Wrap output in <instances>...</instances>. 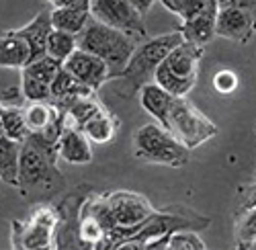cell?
Here are the masks:
<instances>
[{
  "label": "cell",
  "instance_id": "cell-1",
  "mask_svg": "<svg viewBox=\"0 0 256 250\" xmlns=\"http://www.w3.org/2000/svg\"><path fill=\"white\" fill-rule=\"evenodd\" d=\"M182 33L176 29L172 33H164L158 37H146L142 39L138 48L134 50L130 62L125 64L123 72L111 80L115 82V94L121 98H132L140 94V90L154 82L156 70L162 64V60L168 56V52L176 48L182 41Z\"/></svg>",
  "mask_w": 256,
  "mask_h": 250
},
{
  "label": "cell",
  "instance_id": "cell-2",
  "mask_svg": "<svg viewBox=\"0 0 256 250\" xmlns=\"http://www.w3.org/2000/svg\"><path fill=\"white\" fill-rule=\"evenodd\" d=\"M58 156L48 152L44 146L31 136L20 146V156H18V180L16 189L20 195H33L48 191L54 193L58 186L64 184V176L58 170Z\"/></svg>",
  "mask_w": 256,
  "mask_h": 250
},
{
  "label": "cell",
  "instance_id": "cell-3",
  "mask_svg": "<svg viewBox=\"0 0 256 250\" xmlns=\"http://www.w3.org/2000/svg\"><path fill=\"white\" fill-rule=\"evenodd\" d=\"M136 48H138L136 37L104 25L96 18H90L84 31L78 35V50L90 52L100 60H104L113 72V80L123 72Z\"/></svg>",
  "mask_w": 256,
  "mask_h": 250
},
{
  "label": "cell",
  "instance_id": "cell-4",
  "mask_svg": "<svg viewBox=\"0 0 256 250\" xmlns=\"http://www.w3.org/2000/svg\"><path fill=\"white\" fill-rule=\"evenodd\" d=\"M205 56V46L190 44L182 39L176 48L168 52L156 70L154 82L174 96H186L195 88L199 78V64Z\"/></svg>",
  "mask_w": 256,
  "mask_h": 250
},
{
  "label": "cell",
  "instance_id": "cell-5",
  "mask_svg": "<svg viewBox=\"0 0 256 250\" xmlns=\"http://www.w3.org/2000/svg\"><path fill=\"white\" fill-rule=\"evenodd\" d=\"M134 156L138 160L182 168L190 162V150L160 123H148L134 136Z\"/></svg>",
  "mask_w": 256,
  "mask_h": 250
},
{
  "label": "cell",
  "instance_id": "cell-6",
  "mask_svg": "<svg viewBox=\"0 0 256 250\" xmlns=\"http://www.w3.org/2000/svg\"><path fill=\"white\" fill-rule=\"evenodd\" d=\"M58 205L41 203L25 222H10V246L16 250H52L56 248Z\"/></svg>",
  "mask_w": 256,
  "mask_h": 250
},
{
  "label": "cell",
  "instance_id": "cell-7",
  "mask_svg": "<svg viewBox=\"0 0 256 250\" xmlns=\"http://www.w3.org/2000/svg\"><path fill=\"white\" fill-rule=\"evenodd\" d=\"M111 214L115 220V230L106 240V248H119L125 240H130L140 228L154 216V207L144 195L134 191H113L106 193Z\"/></svg>",
  "mask_w": 256,
  "mask_h": 250
},
{
  "label": "cell",
  "instance_id": "cell-8",
  "mask_svg": "<svg viewBox=\"0 0 256 250\" xmlns=\"http://www.w3.org/2000/svg\"><path fill=\"white\" fill-rule=\"evenodd\" d=\"M166 130L172 134L178 142L193 152L205 142L218 136V125L213 123L203 111H199L186 96H176L172 109L168 115Z\"/></svg>",
  "mask_w": 256,
  "mask_h": 250
},
{
  "label": "cell",
  "instance_id": "cell-9",
  "mask_svg": "<svg viewBox=\"0 0 256 250\" xmlns=\"http://www.w3.org/2000/svg\"><path fill=\"white\" fill-rule=\"evenodd\" d=\"M90 14L100 23L125 31L140 41L148 37L146 20L130 0H90Z\"/></svg>",
  "mask_w": 256,
  "mask_h": 250
},
{
  "label": "cell",
  "instance_id": "cell-10",
  "mask_svg": "<svg viewBox=\"0 0 256 250\" xmlns=\"http://www.w3.org/2000/svg\"><path fill=\"white\" fill-rule=\"evenodd\" d=\"M92 193L88 184H82L80 189L72 195H68L60 205V220L56 228V248H82L78 228H80V218H82V207L86 197Z\"/></svg>",
  "mask_w": 256,
  "mask_h": 250
},
{
  "label": "cell",
  "instance_id": "cell-11",
  "mask_svg": "<svg viewBox=\"0 0 256 250\" xmlns=\"http://www.w3.org/2000/svg\"><path fill=\"white\" fill-rule=\"evenodd\" d=\"M64 70H68L80 84L88 86L92 90H98L104 82L113 80V72L109 68L104 60H100L98 56L84 52V50H76L70 58L64 60Z\"/></svg>",
  "mask_w": 256,
  "mask_h": 250
},
{
  "label": "cell",
  "instance_id": "cell-12",
  "mask_svg": "<svg viewBox=\"0 0 256 250\" xmlns=\"http://www.w3.org/2000/svg\"><path fill=\"white\" fill-rule=\"evenodd\" d=\"M216 31L218 37L230 39L238 46H246L256 33V16L240 6H220Z\"/></svg>",
  "mask_w": 256,
  "mask_h": 250
},
{
  "label": "cell",
  "instance_id": "cell-13",
  "mask_svg": "<svg viewBox=\"0 0 256 250\" xmlns=\"http://www.w3.org/2000/svg\"><path fill=\"white\" fill-rule=\"evenodd\" d=\"M58 156L68 164H90L92 162L90 140L84 136L80 128L66 123L58 142Z\"/></svg>",
  "mask_w": 256,
  "mask_h": 250
},
{
  "label": "cell",
  "instance_id": "cell-14",
  "mask_svg": "<svg viewBox=\"0 0 256 250\" xmlns=\"http://www.w3.org/2000/svg\"><path fill=\"white\" fill-rule=\"evenodd\" d=\"M31 46L25 37H20L16 29L0 33V68L23 70L31 62Z\"/></svg>",
  "mask_w": 256,
  "mask_h": 250
},
{
  "label": "cell",
  "instance_id": "cell-15",
  "mask_svg": "<svg viewBox=\"0 0 256 250\" xmlns=\"http://www.w3.org/2000/svg\"><path fill=\"white\" fill-rule=\"evenodd\" d=\"M176 96L170 94L166 88H162L156 82H150L140 90V105L142 109L150 115L152 119H156L162 128H166L168 123V115L170 109H172Z\"/></svg>",
  "mask_w": 256,
  "mask_h": 250
},
{
  "label": "cell",
  "instance_id": "cell-16",
  "mask_svg": "<svg viewBox=\"0 0 256 250\" xmlns=\"http://www.w3.org/2000/svg\"><path fill=\"white\" fill-rule=\"evenodd\" d=\"M80 130L84 132V136H86L92 144H109L117 136L119 119L104 105H100L86 121L80 125Z\"/></svg>",
  "mask_w": 256,
  "mask_h": 250
},
{
  "label": "cell",
  "instance_id": "cell-17",
  "mask_svg": "<svg viewBox=\"0 0 256 250\" xmlns=\"http://www.w3.org/2000/svg\"><path fill=\"white\" fill-rule=\"evenodd\" d=\"M52 29H54V25H52V10L39 12L31 20V23H27L25 27L16 29V33L20 37H25L27 44L31 46V54H33L31 60L46 56V46H48V37H50Z\"/></svg>",
  "mask_w": 256,
  "mask_h": 250
},
{
  "label": "cell",
  "instance_id": "cell-18",
  "mask_svg": "<svg viewBox=\"0 0 256 250\" xmlns=\"http://www.w3.org/2000/svg\"><path fill=\"white\" fill-rule=\"evenodd\" d=\"M216 18H218V12L195 14V16L182 20V25L178 27V31L182 33V37L186 41H190V44L207 46V44H211V41L218 37Z\"/></svg>",
  "mask_w": 256,
  "mask_h": 250
},
{
  "label": "cell",
  "instance_id": "cell-19",
  "mask_svg": "<svg viewBox=\"0 0 256 250\" xmlns=\"http://www.w3.org/2000/svg\"><path fill=\"white\" fill-rule=\"evenodd\" d=\"M20 142L10 140L0 130V180L16 186L18 180V156H20Z\"/></svg>",
  "mask_w": 256,
  "mask_h": 250
},
{
  "label": "cell",
  "instance_id": "cell-20",
  "mask_svg": "<svg viewBox=\"0 0 256 250\" xmlns=\"http://www.w3.org/2000/svg\"><path fill=\"white\" fill-rule=\"evenodd\" d=\"M234 238L236 248L250 250L256 244V205L236 207L234 214Z\"/></svg>",
  "mask_w": 256,
  "mask_h": 250
},
{
  "label": "cell",
  "instance_id": "cell-21",
  "mask_svg": "<svg viewBox=\"0 0 256 250\" xmlns=\"http://www.w3.org/2000/svg\"><path fill=\"white\" fill-rule=\"evenodd\" d=\"M92 18L88 8H70V6H60L52 8V25L54 29L68 31L74 35H80L84 27L88 25V20Z\"/></svg>",
  "mask_w": 256,
  "mask_h": 250
},
{
  "label": "cell",
  "instance_id": "cell-22",
  "mask_svg": "<svg viewBox=\"0 0 256 250\" xmlns=\"http://www.w3.org/2000/svg\"><path fill=\"white\" fill-rule=\"evenodd\" d=\"M0 130L10 140L23 144L29 138V130L25 123V105H6L0 117Z\"/></svg>",
  "mask_w": 256,
  "mask_h": 250
},
{
  "label": "cell",
  "instance_id": "cell-23",
  "mask_svg": "<svg viewBox=\"0 0 256 250\" xmlns=\"http://www.w3.org/2000/svg\"><path fill=\"white\" fill-rule=\"evenodd\" d=\"M76 50H78V35L68 33V31H60V29H52V33L48 37V46H46L48 56H52L54 60L64 64V60L70 58Z\"/></svg>",
  "mask_w": 256,
  "mask_h": 250
},
{
  "label": "cell",
  "instance_id": "cell-24",
  "mask_svg": "<svg viewBox=\"0 0 256 250\" xmlns=\"http://www.w3.org/2000/svg\"><path fill=\"white\" fill-rule=\"evenodd\" d=\"M60 70H62V62H58V60H54L52 56L46 54L41 58L31 60L29 64L20 70V74H27V76H31L35 80H41V82H46V84L52 86V82H54V78L58 76Z\"/></svg>",
  "mask_w": 256,
  "mask_h": 250
},
{
  "label": "cell",
  "instance_id": "cell-25",
  "mask_svg": "<svg viewBox=\"0 0 256 250\" xmlns=\"http://www.w3.org/2000/svg\"><path fill=\"white\" fill-rule=\"evenodd\" d=\"M207 244L201 240L197 230H176L168 238V250H205Z\"/></svg>",
  "mask_w": 256,
  "mask_h": 250
},
{
  "label": "cell",
  "instance_id": "cell-26",
  "mask_svg": "<svg viewBox=\"0 0 256 250\" xmlns=\"http://www.w3.org/2000/svg\"><path fill=\"white\" fill-rule=\"evenodd\" d=\"M20 92L25 102L31 100H52V86L41 80H35L27 74H20Z\"/></svg>",
  "mask_w": 256,
  "mask_h": 250
},
{
  "label": "cell",
  "instance_id": "cell-27",
  "mask_svg": "<svg viewBox=\"0 0 256 250\" xmlns=\"http://www.w3.org/2000/svg\"><path fill=\"white\" fill-rule=\"evenodd\" d=\"M213 88H216L220 94H232L240 86V76L234 70H220L216 76H213Z\"/></svg>",
  "mask_w": 256,
  "mask_h": 250
},
{
  "label": "cell",
  "instance_id": "cell-28",
  "mask_svg": "<svg viewBox=\"0 0 256 250\" xmlns=\"http://www.w3.org/2000/svg\"><path fill=\"white\" fill-rule=\"evenodd\" d=\"M160 2H162V6L166 10H170L172 14L180 16V20H184L190 14V10H193L195 0H160Z\"/></svg>",
  "mask_w": 256,
  "mask_h": 250
},
{
  "label": "cell",
  "instance_id": "cell-29",
  "mask_svg": "<svg viewBox=\"0 0 256 250\" xmlns=\"http://www.w3.org/2000/svg\"><path fill=\"white\" fill-rule=\"evenodd\" d=\"M256 205V182L254 184H246L240 189V203L238 207H252Z\"/></svg>",
  "mask_w": 256,
  "mask_h": 250
},
{
  "label": "cell",
  "instance_id": "cell-30",
  "mask_svg": "<svg viewBox=\"0 0 256 250\" xmlns=\"http://www.w3.org/2000/svg\"><path fill=\"white\" fill-rule=\"evenodd\" d=\"M220 6H240L256 16V0H220Z\"/></svg>",
  "mask_w": 256,
  "mask_h": 250
},
{
  "label": "cell",
  "instance_id": "cell-31",
  "mask_svg": "<svg viewBox=\"0 0 256 250\" xmlns=\"http://www.w3.org/2000/svg\"><path fill=\"white\" fill-rule=\"evenodd\" d=\"M54 8L60 6H70V8H88L90 10V0H50Z\"/></svg>",
  "mask_w": 256,
  "mask_h": 250
},
{
  "label": "cell",
  "instance_id": "cell-32",
  "mask_svg": "<svg viewBox=\"0 0 256 250\" xmlns=\"http://www.w3.org/2000/svg\"><path fill=\"white\" fill-rule=\"evenodd\" d=\"M130 2H132V6H134L142 16H146L148 12L152 10V6H154L156 0H130Z\"/></svg>",
  "mask_w": 256,
  "mask_h": 250
},
{
  "label": "cell",
  "instance_id": "cell-33",
  "mask_svg": "<svg viewBox=\"0 0 256 250\" xmlns=\"http://www.w3.org/2000/svg\"><path fill=\"white\" fill-rule=\"evenodd\" d=\"M218 2H220V0H218Z\"/></svg>",
  "mask_w": 256,
  "mask_h": 250
}]
</instances>
